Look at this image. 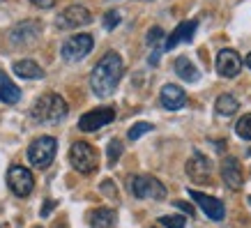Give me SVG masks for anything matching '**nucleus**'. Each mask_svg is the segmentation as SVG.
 Segmentation results:
<instances>
[{"label":"nucleus","mask_w":251,"mask_h":228,"mask_svg":"<svg viewBox=\"0 0 251 228\" xmlns=\"http://www.w3.org/2000/svg\"><path fill=\"white\" fill-rule=\"evenodd\" d=\"M247 154H249V157H251V148H249V150H247Z\"/></svg>","instance_id":"obj_32"},{"label":"nucleus","mask_w":251,"mask_h":228,"mask_svg":"<svg viewBox=\"0 0 251 228\" xmlns=\"http://www.w3.org/2000/svg\"><path fill=\"white\" fill-rule=\"evenodd\" d=\"M21 99V88H16L12 83V78H9L5 72H0V101H5V104H16Z\"/></svg>","instance_id":"obj_18"},{"label":"nucleus","mask_w":251,"mask_h":228,"mask_svg":"<svg viewBox=\"0 0 251 228\" xmlns=\"http://www.w3.org/2000/svg\"><path fill=\"white\" fill-rule=\"evenodd\" d=\"M92 21L90 9L83 7V5H69L58 14L55 19V25L60 30H72V28H81V25H88Z\"/></svg>","instance_id":"obj_8"},{"label":"nucleus","mask_w":251,"mask_h":228,"mask_svg":"<svg viewBox=\"0 0 251 228\" xmlns=\"http://www.w3.org/2000/svg\"><path fill=\"white\" fill-rule=\"evenodd\" d=\"M159 101L166 111H180L187 106V92L175 83H166L159 92Z\"/></svg>","instance_id":"obj_14"},{"label":"nucleus","mask_w":251,"mask_h":228,"mask_svg":"<svg viewBox=\"0 0 251 228\" xmlns=\"http://www.w3.org/2000/svg\"><path fill=\"white\" fill-rule=\"evenodd\" d=\"M118 23H120V14H118L115 9H111V12H106V14H104V28H106V30L118 28Z\"/></svg>","instance_id":"obj_26"},{"label":"nucleus","mask_w":251,"mask_h":228,"mask_svg":"<svg viewBox=\"0 0 251 228\" xmlns=\"http://www.w3.org/2000/svg\"><path fill=\"white\" fill-rule=\"evenodd\" d=\"M196 28H198V21H196V19H191V21H182L166 37V42H164V53L173 51V49L180 44V42H191V39H194V35H196Z\"/></svg>","instance_id":"obj_15"},{"label":"nucleus","mask_w":251,"mask_h":228,"mask_svg":"<svg viewBox=\"0 0 251 228\" xmlns=\"http://www.w3.org/2000/svg\"><path fill=\"white\" fill-rule=\"evenodd\" d=\"M115 224V212L108 207H97L90 214V226L92 228H113Z\"/></svg>","instance_id":"obj_21"},{"label":"nucleus","mask_w":251,"mask_h":228,"mask_svg":"<svg viewBox=\"0 0 251 228\" xmlns=\"http://www.w3.org/2000/svg\"><path fill=\"white\" fill-rule=\"evenodd\" d=\"M58 141L53 136H39L28 145V161L35 168H49L55 159Z\"/></svg>","instance_id":"obj_3"},{"label":"nucleus","mask_w":251,"mask_h":228,"mask_svg":"<svg viewBox=\"0 0 251 228\" xmlns=\"http://www.w3.org/2000/svg\"><path fill=\"white\" fill-rule=\"evenodd\" d=\"M92 46H95L92 35H88V32H76V35H72V37H67L62 42L60 55H62V60H67V62H78L90 53Z\"/></svg>","instance_id":"obj_5"},{"label":"nucleus","mask_w":251,"mask_h":228,"mask_svg":"<svg viewBox=\"0 0 251 228\" xmlns=\"http://www.w3.org/2000/svg\"><path fill=\"white\" fill-rule=\"evenodd\" d=\"M235 134L244 141H251V113L242 115L240 120L235 122Z\"/></svg>","instance_id":"obj_22"},{"label":"nucleus","mask_w":251,"mask_h":228,"mask_svg":"<svg viewBox=\"0 0 251 228\" xmlns=\"http://www.w3.org/2000/svg\"><path fill=\"white\" fill-rule=\"evenodd\" d=\"M175 74L180 76L182 81H187V83H196L198 78H201V72H198V67L194 65V62L187 58V55H180L177 60H175Z\"/></svg>","instance_id":"obj_17"},{"label":"nucleus","mask_w":251,"mask_h":228,"mask_svg":"<svg viewBox=\"0 0 251 228\" xmlns=\"http://www.w3.org/2000/svg\"><path fill=\"white\" fill-rule=\"evenodd\" d=\"M35 7H39V9H51L55 5V0H30Z\"/></svg>","instance_id":"obj_28"},{"label":"nucleus","mask_w":251,"mask_h":228,"mask_svg":"<svg viewBox=\"0 0 251 228\" xmlns=\"http://www.w3.org/2000/svg\"><path fill=\"white\" fill-rule=\"evenodd\" d=\"M175 207H180V210H184L187 214H194V207H191L189 203H184V201H175Z\"/></svg>","instance_id":"obj_29"},{"label":"nucleus","mask_w":251,"mask_h":228,"mask_svg":"<svg viewBox=\"0 0 251 228\" xmlns=\"http://www.w3.org/2000/svg\"><path fill=\"white\" fill-rule=\"evenodd\" d=\"M108 166H115L118 164V159H120V154H122V143L118 141V138H113L111 143H108Z\"/></svg>","instance_id":"obj_25"},{"label":"nucleus","mask_w":251,"mask_h":228,"mask_svg":"<svg viewBox=\"0 0 251 228\" xmlns=\"http://www.w3.org/2000/svg\"><path fill=\"white\" fill-rule=\"evenodd\" d=\"M7 187L12 189V194L19 198L30 196L35 189V177L25 166H12L7 171Z\"/></svg>","instance_id":"obj_7"},{"label":"nucleus","mask_w":251,"mask_h":228,"mask_svg":"<svg viewBox=\"0 0 251 228\" xmlns=\"http://www.w3.org/2000/svg\"><path fill=\"white\" fill-rule=\"evenodd\" d=\"M129 191L136 198H152V201L166 198V187L152 175H134L129 180Z\"/></svg>","instance_id":"obj_6"},{"label":"nucleus","mask_w":251,"mask_h":228,"mask_svg":"<svg viewBox=\"0 0 251 228\" xmlns=\"http://www.w3.org/2000/svg\"><path fill=\"white\" fill-rule=\"evenodd\" d=\"M115 120V108L113 106H101L95 111H88L85 115H81L78 120V129L81 131H97L101 127H106Z\"/></svg>","instance_id":"obj_9"},{"label":"nucleus","mask_w":251,"mask_h":228,"mask_svg":"<svg viewBox=\"0 0 251 228\" xmlns=\"http://www.w3.org/2000/svg\"><path fill=\"white\" fill-rule=\"evenodd\" d=\"M214 111H217V115H224V118L235 115L237 111H240V101H237L233 95L224 92V95H219V97H217V101H214Z\"/></svg>","instance_id":"obj_19"},{"label":"nucleus","mask_w":251,"mask_h":228,"mask_svg":"<svg viewBox=\"0 0 251 228\" xmlns=\"http://www.w3.org/2000/svg\"><path fill=\"white\" fill-rule=\"evenodd\" d=\"M189 196L191 201L196 203L203 212H205L207 219L212 221H224V217H226V207H224V203H221L219 198L214 196H207V194H203V191H196V189H189Z\"/></svg>","instance_id":"obj_11"},{"label":"nucleus","mask_w":251,"mask_h":228,"mask_svg":"<svg viewBox=\"0 0 251 228\" xmlns=\"http://www.w3.org/2000/svg\"><path fill=\"white\" fill-rule=\"evenodd\" d=\"M242 58L237 51L233 49H221L217 53V74L224 76V78H235L240 72H242Z\"/></svg>","instance_id":"obj_12"},{"label":"nucleus","mask_w":251,"mask_h":228,"mask_svg":"<svg viewBox=\"0 0 251 228\" xmlns=\"http://www.w3.org/2000/svg\"><path fill=\"white\" fill-rule=\"evenodd\" d=\"M221 177H224V182L228 184V189H235V191L242 189L244 175L237 157H224V161H221Z\"/></svg>","instance_id":"obj_16"},{"label":"nucleus","mask_w":251,"mask_h":228,"mask_svg":"<svg viewBox=\"0 0 251 228\" xmlns=\"http://www.w3.org/2000/svg\"><path fill=\"white\" fill-rule=\"evenodd\" d=\"M101 191H106L108 198H118V191H115V184L111 182V180H106V182H101Z\"/></svg>","instance_id":"obj_27"},{"label":"nucleus","mask_w":251,"mask_h":228,"mask_svg":"<svg viewBox=\"0 0 251 228\" xmlns=\"http://www.w3.org/2000/svg\"><path fill=\"white\" fill-rule=\"evenodd\" d=\"M69 161H72V166L76 168L78 173H95L99 166L97 150L90 143H85V141L72 143V148H69Z\"/></svg>","instance_id":"obj_4"},{"label":"nucleus","mask_w":251,"mask_h":228,"mask_svg":"<svg viewBox=\"0 0 251 228\" xmlns=\"http://www.w3.org/2000/svg\"><path fill=\"white\" fill-rule=\"evenodd\" d=\"M35 228H42V226H35Z\"/></svg>","instance_id":"obj_33"},{"label":"nucleus","mask_w":251,"mask_h":228,"mask_svg":"<svg viewBox=\"0 0 251 228\" xmlns=\"http://www.w3.org/2000/svg\"><path fill=\"white\" fill-rule=\"evenodd\" d=\"M14 74L21 76V78H42L44 76V69L39 67L35 60H16L14 62Z\"/></svg>","instance_id":"obj_20"},{"label":"nucleus","mask_w":251,"mask_h":228,"mask_svg":"<svg viewBox=\"0 0 251 228\" xmlns=\"http://www.w3.org/2000/svg\"><path fill=\"white\" fill-rule=\"evenodd\" d=\"M122 74H125V65H122L120 53L106 51L99 58L95 69L90 72V88L97 97H111L120 83Z\"/></svg>","instance_id":"obj_1"},{"label":"nucleus","mask_w":251,"mask_h":228,"mask_svg":"<svg viewBox=\"0 0 251 228\" xmlns=\"http://www.w3.org/2000/svg\"><path fill=\"white\" fill-rule=\"evenodd\" d=\"M249 203H251V198H249Z\"/></svg>","instance_id":"obj_34"},{"label":"nucleus","mask_w":251,"mask_h":228,"mask_svg":"<svg viewBox=\"0 0 251 228\" xmlns=\"http://www.w3.org/2000/svg\"><path fill=\"white\" fill-rule=\"evenodd\" d=\"M51 207H53V203H46V205H44V212H42V214H44V217H49V214H51Z\"/></svg>","instance_id":"obj_30"},{"label":"nucleus","mask_w":251,"mask_h":228,"mask_svg":"<svg viewBox=\"0 0 251 228\" xmlns=\"http://www.w3.org/2000/svg\"><path fill=\"white\" fill-rule=\"evenodd\" d=\"M210 171H212V161L207 159L205 154L194 152V157L187 161V175H189L191 182H207L210 180Z\"/></svg>","instance_id":"obj_13"},{"label":"nucleus","mask_w":251,"mask_h":228,"mask_svg":"<svg viewBox=\"0 0 251 228\" xmlns=\"http://www.w3.org/2000/svg\"><path fill=\"white\" fill-rule=\"evenodd\" d=\"M154 127L150 125V122H136L134 127H129V131H127V138L129 141H138V138L143 136V134H148V131H152Z\"/></svg>","instance_id":"obj_23"},{"label":"nucleus","mask_w":251,"mask_h":228,"mask_svg":"<svg viewBox=\"0 0 251 228\" xmlns=\"http://www.w3.org/2000/svg\"><path fill=\"white\" fill-rule=\"evenodd\" d=\"M244 65H247V67H249V69H251V53H249V55H247V58H244Z\"/></svg>","instance_id":"obj_31"},{"label":"nucleus","mask_w":251,"mask_h":228,"mask_svg":"<svg viewBox=\"0 0 251 228\" xmlns=\"http://www.w3.org/2000/svg\"><path fill=\"white\" fill-rule=\"evenodd\" d=\"M0 2H2V0H0Z\"/></svg>","instance_id":"obj_35"},{"label":"nucleus","mask_w":251,"mask_h":228,"mask_svg":"<svg viewBox=\"0 0 251 228\" xmlns=\"http://www.w3.org/2000/svg\"><path fill=\"white\" fill-rule=\"evenodd\" d=\"M187 219L182 214H166V217H159V226L164 228H184Z\"/></svg>","instance_id":"obj_24"},{"label":"nucleus","mask_w":251,"mask_h":228,"mask_svg":"<svg viewBox=\"0 0 251 228\" xmlns=\"http://www.w3.org/2000/svg\"><path fill=\"white\" fill-rule=\"evenodd\" d=\"M67 113H69L67 101L60 95H55V92L42 95L35 101V106L30 108L32 120L39 122V125H58V122H62L67 118Z\"/></svg>","instance_id":"obj_2"},{"label":"nucleus","mask_w":251,"mask_h":228,"mask_svg":"<svg viewBox=\"0 0 251 228\" xmlns=\"http://www.w3.org/2000/svg\"><path fill=\"white\" fill-rule=\"evenodd\" d=\"M39 35H42V23L28 19V21H21L19 25L12 28V32H9V42H12L14 46H32L35 42H37Z\"/></svg>","instance_id":"obj_10"}]
</instances>
